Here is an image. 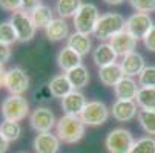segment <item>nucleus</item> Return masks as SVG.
Segmentation results:
<instances>
[{"label": "nucleus", "instance_id": "obj_23", "mask_svg": "<svg viewBox=\"0 0 155 153\" xmlns=\"http://www.w3.org/2000/svg\"><path fill=\"white\" fill-rule=\"evenodd\" d=\"M29 17L37 29H46L49 26V23L54 20L52 9L46 5H38L35 9H32L29 12Z\"/></svg>", "mask_w": 155, "mask_h": 153}, {"label": "nucleus", "instance_id": "obj_26", "mask_svg": "<svg viewBox=\"0 0 155 153\" xmlns=\"http://www.w3.org/2000/svg\"><path fill=\"white\" fill-rule=\"evenodd\" d=\"M135 103L144 110H155V87H140Z\"/></svg>", "mask_w": 155, "mask_h": 153}, {"label": "nucleus", "instance_id": "obj_5", "mask_svg": "<svg viewBox=\"0 0 155 153\" xmlns=\"http://www.w3.org/2000/svg\"><path fill=\"white\" fill-rule=\"evenodd\" d=\"M134 142L135 139L132 136V133L123 127L110 130L104 139V145L109 153H129Z\"/></svg>", "mask_w": 155, "mask_h": 153}, {"label": "nucleus", "instance_id": "obj_40", "mask_svg": "<svg viewBox=\"0 0 155 153\" xmlns=\"http://www.w3.org/2000/svg\"><path fill=\"white\" fill-rule=\"evenodd\" d=\"M103 2L107 3V5H112V6H114V5H121L124 0H103Z\"/></svg>", "mask_w": 155, "mask_h": 153}, {"label": "nucleus", "instance_id": "obj_18", "mask_svg": "<svg viewBox=\"0 0 155 153\" xmlns=\"http://www.w3.org/2000/svg\"><path fill=\"white\" fill-rule=\"evenodd\" d=\"M124 77L123 74V69L118 63H114V64H109V66H104V68H100L98 71V78L100 81L107 86V87H115V84Z\"/></svg>", "mask_w": 155, "mask_h": 153}, {"label": "nucleus", "instance_id": "obj_29", "mask_svg": "<svg viewBox=\"0 0 155 153\" xmlns=\"http://www.w3.org/2000/svg\"><path fill=\"white\" fill-rule=\"evenodd\" d=\"M129 153H155V139L150 136H143L137 139Z\"/></svg>", "mask_w": 155, "mask_h": 153}, {"label": "nucleus", "instance_id": "obj_11", "mask_svg": "<svg viewBox=\"0 0 155 153\" xmlns=\"http://www.w3.org/2000/svg\"><path fill=\"white\" fill-rule=\"evenodd\" d=\"M137 38L135 37H132L126 29L124 31H121V32H118V34H115L112 38L109 40V45L112 46V49L115 51V54L118 55V57H126L127 54H130V52H134V49H135V46H137Z\"/></svg>", "mask_w": 155, "mask_h": 153}, {"label": "nucleus", "instance_id": "obj_27", "mask_svg": "<svg viewBox=\"0 0 155 153\" xmlns=\"http://www.w3.org/2000/svg\"><path fill=\"white\" fill-rule=\"evenodd\" d=\"M0 135H3L9 142L17 141L21 135V126L15 121H5L0 124Z\"/></svg>", "mask_w": 155, "mask_h": 153}, {"label": "nucleus", "instance_id": "obj_35", "mask_svg": "<svg viewBox=\"0 0 155 153\" xmlns=\"http://www.w3.org/2000/svg\"><path fill=\"white\" fill-rule=\"evenodd\" d=\"M34 97H35V100H37V101H49V100H51V97H52V94H51L49 87H48V84H46V86L40 87L38 91H35Z\"/></svg>", "mask_w": 155, "mask_h": 153}, {"label": "nucleus", "instance_id": "obj_38", "mask_svg": "<svg viewBox=\"0 0 155 153\" xmlns=\"http://www.w3.org/2000/svg\"><path fill=\"white\" fill-rule=\"evenodd\" d=\"M8 148H9V141L3 135H0V153H6Z\"/></svg>", "mask_w": 155, "mask_h": 153}, {"label": "nucleus", "instance_id": "obj_1", "mask_svg": "<svg viewBox=\"0 0 155 153\" xmlns=\"http://www.w3.org/2000/svg\"><path fill=\"white\" fill-rule=\"evenodd\" d=\"M86 124L78 115H63L55 124V135L66 144H75L84 136Z\"/></svg>", "mask_w": 155, "mask_h": 153}, {"label": "nucleus", "instance_id": "obj_28", "mask_svg": "<svg viewBox=\"0 0 155 153\" xmlns=\"http://www.w3.org/2000/svg\"><path fill=\"white\" fill-rule=\"evenodd\" d=\"M138 123L141 126V129L149 135H155V110H138L137 113Z\"/></svg>", "mask_w": 155, "mask_h": 153}, {"label": "nucleus", "instance_id": "obj_10", "mask_svg": "<svg viewBox=\"0 0 155 153\" xmlns=\"http://www.w3.org/2000/svg\"><path fill=\"white\" fill-rule=\"evenodd\" d=\"M153 26L152 23V18L149 14L146 12H135V14H132L127 20H126V31L132 35V37H135L137 40H143L144 35L149 32V29Z\"/></svg>", "mask_w": 155, "mask_h": 153}, {"label": "nucleus", "instance_id": "obj_6", "mask_svg": "<svg viewBox=\"0 0 155 153\" xmlns=\"http://www.w3.org/2000/svg\"><path fill=\"white\" fill-rule=\"evenodd\" d=\"M9 21H11V25H12L15 34H17V40L18 41L26 43V41H31L34 38L37 28L34 26V23H32V20H31L28 12L21 11V9L14 11L11 14Z\"/></svg>", "mask_w": 155, "mask_h": 153}, {"label": "nucleus", "instance_id": "obj_9", "mask_svg": "<svg viewBox=\"0 0 155 153\" xmlns=\"http://www.w3.org/2000/svg\"><path fill=\"white\" fill-rule=\"evenodd\" d=\"M29 124L37 133H46L55 127V115L48 107H37L29 116Z\"/></svg>", "mask_w": 155, "mask_h": 153}, {"label": "nucleus", "instance_id": "obj_3", "mask_svg": "<svg viewBox=\"0 0 155 153\" xmlns=\"http://www.w3.org/2000/svg\"><path fill=\"white\" fill-rule=\"evenodd\" d=\"M0 112L5 121H15L20 123L29 113V103L21 95H9L3 100Z\"/></svg>", "mask_w": 155, "mask_h": 153}, {"label": "nucleus", "instance_id": "obj_25", "mask_svg": "<svg viewBox=\"0 0 155 153\" xmlns=\"http://www.w3.org/2000/svg\"><path fill=\"white\" fill-rule=\"evenodd\" d=\"M81 5H83L81 0H57L55 11L60 15V18H69L77 14Z\"/></svg>", "mask_w": 155, "mask_h": 153}, {"label": "nucleus", "instance_id": "obj_8", "mask_svg": "<svg viewBox=\"0 0 155 153\" xmlns=\"http://www.w3.org/2000/svg\"><path fill=\"white\" fill-rule=\"evenodd\" d=\"M29 87V77L28 74L15 66L6 71V78H5V89L11 95H23Z\"/></svg>", "mask_w": 155, "mask_h": 153}, {"label": "nucleus", "instance_id": "obj_20", "mask_svg": "<svg viewBox=\"0 0 155 153\" xmlns=\"http://www.w3.org/2000/svg\"><path fill=\"white\" fill-rule=\"evenodd\" d=\"M46 32V37L48 40L51 41H61L64 38H68L69 37V26L68 23H66V20L64 18H54L49 26L45 29Z\"/></svg>", "mask_w": 155, "mask_h": 153}, {"label": "nucleus", "instance_id": "obj_32", "mask_svg": "<svg viewBox=\"0 0 155 153\" xmlns=\"http://www.w3.org/2000/svg\"><path fill=\"white\" fill-rule=\"evenodd\" d=\"M130 6L137 12H152L155 11V0H129Z\"/></svg>", "mask_w": 155, "mask_h": 153}, {"label": "nucleus", "instance_id": "obj_15", "mask_svg": "<svg viewBox=\"0 0 155 153\" xmlns=\"http://www.w3.org/2000/svg\"><path fill=\"white\" fill-rule=\"evenodd\" d=\"M120 66L123 69V74L124 77H135V75H140L141 71L146 68V63H144V57L138 52H130L127 54L126 57H123Z\"/></svg>", "mask_w": 155, "mask_h": 153}, {"label": "nucleus", "instance_id": "obj_34", "mask_svg": "<svg viewBox=\"0 0 155 153\" xmlns=\"http://www.w3.org/2000/svg\"><path fill=\"white\" fill-rule=\"evenodd\" d=\"M21 5V0H0V8L5 11H18Z\"/></svg>", "mask_w": 155, "mask_h": 153}, {"label": "nucleus", "instance_id": "obj_31", "mask_svg": "<svg viewBox=\"0 0 155 153\" xmlns=\"http://www.w3.org/2000/svg\"><path fill=\"white\" fill-rule=\"evenodd\" d=\"M140 87H155V66H146L138 75Z\"/></svg>", "mask_w": 155, "mask_h": 153}, {"label": "nucleus", "instance_id": "obj_16", "mask_svg": "<svg viewBox=\"0 0 155 153\" xmlns=\"http://www.w3.org/2000/svg\"><path fill=\"white\" fill-rule=\"evenodd\" d=\"M138 84L134 78L130 77H123L114 87V92L117 100H126V101H135L137 94H138Z\"/></svg>", "mask_w": 155, "mask_h": 153}, {"label": "nucleus", "instance_id": "obj_22", "mask_svg": "<svg viewBox=\"0 0 155 153\" xmlns=\"http://www.w3.org/2000/svg\"><path fill=\"white\" fill-rule=\"evenodd\" d=\"M68 48H71L72 51H75L80 57H84L89 54L91 48H92V43H91V38L89 35H84V34H80V32H74L68 37Z\"/></svg>", "mask_w": 155, "mask_h": 153}, {"label": "nucleus", "instance_id": "obj_19", "mask_svg": "<svg viewBox=\"0 0 155 153\" xmlns=\"http://www.w3.org/2000/svg\"><path fill=\"white\" fill-rule=\"evenodd\" d=\"M57 64L61 71L69 72L71 69H74V68L81 64V57L75 51H72L71 48L64 46L63 49H60V52L57 55Z\"/></svg>", "mask_w": 155, "mask_h": 153}, {"label": "nucleus", "instance_id": "obj_37", "mask_svg": "<svg viewBox=\"0 0 155 153\" xmlns=\"http://www.w3.org/2000/svg\"><path fill=\"white\" fill-rule=\"evenodd\" d=\"M40 3V0H21V5H20V9L21 11H25V12H31L32 9H35Z\"/></svg>", "mask_w": 155, "mask_h": 153}, {"label": "nucleus", "instance_id": "obj_7", "mask_svg": "<svg viewBox=\"0 0 155 153\" xmlns=\"http://www.w3.org/2000/svg\"><path fill=\"white\" fill-rule=\"evenodd\" d=\"M110 110L107 109V106L103 101H87L84 109L80 113L81 121L86 126H101L107 121Z\"/></svg>", "mask_w": 155, "mask_h": 153}, {"label": "nucleus", "instance_id": "obj_30", "mask_svg": "<svg viewBox=\"0 0 155 153\" xmlns=\"http://www.w3.org/2000/svg\"><path fill=\"white\" fill-rule=\"evenodd\" d=\"M15 41H18V40H17V34L11 25V21H2L0 23V43L11 46Z\"/></svg>", "mask_w": 155, "mask_h": 153}, {"label": "nucleus", "instance_id": "obj_41", "mask_svg": "<svg viewBox=\"0 0 155 153\" xmlns=\"http://www.w3.org/2000/svg\"><path fill=\"white\" fill-rule=\"evenodd\" d=\"M18 153H25V151H18Z\"/></svg>", "mask_w": 155, "mask_h": 153}, {"label": "nucleus", "instance_id": "obj_12", "mask_svg": "<svg viewBox=\"0 0 155 153\" xmlns=\"http://www.w3.org/2000/svg\"><path fill=\"white\" fill-rule=\"evenodd\" d=\"M86 103L87 101H86L84 94L74 89L72 92H69L66 97L61 98V110L64 115H78L80 116Z\"/></svg>", "mask_w": 155, "mask_h": 153}, {"label": "nucleus", "instance_id": "obj_33", "mask_svg": "<svg viewBox=\"0 0 155 153\" xmlns=\"http://www.w3.org/2000/svg\"><path fill=\"white\" fill-rule=\"evenodd\" d=\"M143 43H144V46H146L147 51L155 52V25H153V26L149 29V32L144 35Z\"/></svg>", "mask_w": 155, "mask_h": 153}, {"label": "nucleus", "instance_id": "obj_36", "mask_svg": "<svg viewBox=\"0 0 155 153\" xmlns=\"http://www.w3.org/2000/svg\"><path fill=\"white\" fill-rule=\"evenodd\" d=\"M9 58H11V46L0 43V66H3Z\"/></svg>", "mask_w": 155, "mask_h": 153}, {"label": "nucleus", "instance_id": "obj_21", "mask_svg": "<svg viewBox=\"0 0 155 153\" xmlns=\"http://www.w3.org/2000/svg\"><path fill=\"white\" fill-rule=\"evenodd\" d=\"M48 87H49L52 97H55V98H63V97L68 95L69 92L74 91V87L69 83L66 74H60V75L52 77L51 81L48 83Z\"/></svg>", "mask_w": 155, "mask_h": 153}, {"label": "nucleus", "instance_id": "obj_4", "mask_svg": "<svg viewBox=\"0 0 155 153\" xmlns=\"http://www.w3.org/2000/svg\"><path fill=\"white\" fill-rule=\"evenodd\" d=\"M98 17H100L98 8L94 3H83L80 6V9L77 11V14L72 17L75 32H80V34H84V35L94 34Z\"/></svg>", "mask_w": 155, "mask_h": 153}, {"label": "nucleus", "instance_id": "obj_24", "mask_svg": "<svg viewBox=\"0 0 155 153\" xmlns=\"http://www.w3.org/2000/svg\"><path fill=\"white\" fill-rule=\"evenodd\" d=\"M66 77H68L69 83L72 84V87L75 91L83 89V87H86L87 83H89V72H87L86 66H83V64L71 69L69 72H66Z\"/></svg>", "mask_w": 155, "mask_h": 153}, {"label": "nucleus", "instance_id": "obj_13", "mask_svg": "<svg viewBox=\"0 0 155 153\" xmlns=\"http://www.w3.org/2000/svg\"><path fill=\"white\" fill-rule=\"evenodd\" d=\"M138 104L135 101H126V100H117L112 104V109H110V113H112V118H115L120 123H126L134 120L138 113Z\"/></svg>", "mask_w": 155, "mask_h": 153}, {"label": "nucleus", "instance_id": "obj_14", "mask_svg": "<svg viewBox=\"0 0 155 153\" xmlns=\"http://www.w3.org/2000/svg\"><path fill=\"white\" fill-rule=\"evenodd\" d=\"M60 139L52 132L46 133H37L32 142L35 153H58L60 150Z\"/></svg>", "mask_w": 155, "mask_h": 153}, {"label": "nucleus", "instance_id": "obj_39", "mask_svg": "<svg viewBox=\"0 0 155 153\" xmlns=\"http://www.w3.org/2000/svg\"><path fill=\"white\" fill-rule=\"evenodd\" d=\"M5 78H6V69L5 66H0V89L5 87Z\"/></svg>", "mask_w": 155, "mask_h": 153}, {"label": "nucleus", "instance_id": "obj_2", "mask_svg": "<svg viewBox=\"0 0 155 153\" xmlns=\"http://www.w3.org/2000/svg\"><path fill=\"white\" fill-rule=\"evenodd\" d=\"M126 28V20L118 12H107L98 17V21L94 29V35L100 41L110 40L115 34L124 31Z\"/></svg>", "mask_w": 155, "mask_h": 153}, {"label": "nucleus", "instance_id": "obj_17", "mask_svg": "<svg viewBox=\"0 0 155 153\" xmlns=\"http://www.w3.org/2000/svg\"><path fill=\"white\" fill-rule=\"evenodd\" d=\"M117 58L118 55L115 54V51L112 49V46L109 43H100L92 52V60L98 68H104V66H109V64L117 63Z\"/></svg>", "mask_w": 155, "mask_h": 153}]
</instances>
